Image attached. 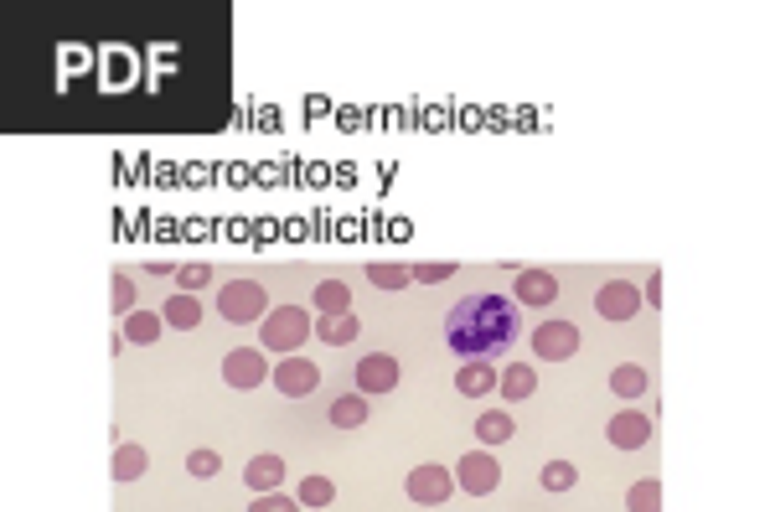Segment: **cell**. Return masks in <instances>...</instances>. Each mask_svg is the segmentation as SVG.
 Listing matches in <instances>:
<instances>
[{
	"label": "cell",
	"mask_w": 770,
	"mask_h": 512,
	"mask_svg": "<svg viewBox=\"0 0 770 512\" xmlns=\"http://www.w3.org/2000/svg\"><path fill=\"white\" fill-rule=\"evenodd\" d=\"M522 337V311L497 290H476L445 311V347L466 363H491Z\"/></svg>",
	"instance_id": "obj_1"
},
{
	"label": "cell",
	"mask_w": 770,
	"mask_h": 512,
	"mask_svg": "<svg viewBox=\"0 0 770 512\" xmlns=\"http://www.w3.org/2000/svg\"><path fill=\"white\" fill-rule=\"evenodd\" d=\"M305 337H311V321H305V311H300V306H274V311L264 316V342H259V347L290 357L295 347H305Z\"/></svg>",
	"instance_id": "obj_2"
},
{
	"label": "cell",
	"mask_w": 770,
	"mask_h": 512,
	"mask_svg": "<svg viewBox=\"0 0 770 512\" xmlns=\"http://www.w3.org/2000/svg\"><path fill=\"white\" fill-rule=\"evenodd\" d=\"M264 306H269V295H264L259 280H228V285H223V300H218L223 321H233V326L264 321Z\"/></svg>",
	"instance_id": "obj_3"
},
{
	"label": "cell",
	"mask_w": 770,
	"mask_h": 512,
	"mask_svg": "<svg viewBox=\"0 0 770 512\" xmlns=\"http://www.w3.org/2000/svg\"><path fill=\"white\" fill-rule=\"evenodd\" d=\"M455 487L471 492V497H491V492L502 487L497 456H486V450H466V456H460V466H455Z\"/></svg>",
	"instance_id": "obj_4"
},
{
	"label": "cell",
	"mask_w": 770,
	"mask_h": 512,
	"mask_svg": "<svg viewBox=\"0 0 770 512\" xmlns=\"http://www.w3.org/2000/svg\"><path fill=\"white\" fill-rule=\"evenodd\" d=\"M274 388H280V394L285 399H311L316 394V388H321V368L311 363V357H280V363H274Z\"/></svg>",
	"instance_id": "obj_5"
},
{
	"label": "cell",
	"mask_w": 770,
	"mask_h": 512,
	"mask_svg": "<svg viewBox=\"0 0 770 512\" xmlns=\"http://www.w3.org/2000/svg\"><path fill=\"white\" fill-rule=\"evenodd\" d=\"M404 492H409V502H419V507H440V502H450V492H455V476H450L445 466L429 461V466L409 471Z\"/></svg>",
	"instance_id": "obj_6"
},
{
	"label": "cell",
	"mask_w": 770,
	"mask_h": 512,
	"mask_svg": "<svg viewBox=\"0 0 770 512\" xmlns=\"http://www.w3.org/2000/svg\"><path fill=\"white\" fill-rule=\"evenodd\" d=\"M533 352L543 357V363H564V357L579 352V326H569V321H543V326H533Z\"/></svg>",
	"instance_id": "obj_7"
},
{
	"label": "cell",
	"mask_w": 770,
	"mask_h": 512,
	"mask_svg": "<svg viewBox=\"0 0 770 512\" xmlns=\"http://www.w3.org/2000/svg\"><path fill=\"white\" fill-rule=\"evenodd\" d=\"M223 383L228 388H264V352L259 347H233L223 357Z\"/></svg>",
	"instance_id": "obj_8"
},
{
	"label": "cell",
	"mask_w": 770,
	"mask_h": 512,
	"mask_svg": "<svg viewBox=\"0 0 770 512\" xmlns=\"http://www.w3.org/2000/svg\"><path fill=\"white\" fill-rule=\"evenodd\" d=\"M595 311H600L605 321H631V316L641 311V290H636L631 280H610V285H600V295H595Z\"/></svg>",
	"instance_id": "obj_9"
},
{
	"label": "cell",
	"mask_w": 770,
	"mask_h": 512,
	"mask_svg": "<svg viewBox=\"0 0 770 512\" xmlns=\"http://www.w3.org/2000/svg\"><path fill=\"white\" fill-rule=\"evenodd\" d=\"M357 388H362V399L367 394H388V388H398V363L388 352H367L362 363H357Z\"/></svg>",
	"instance_id": "obj_10"
},
{
	"label": "cell",
	"mask_w": 770,
	"mask_h": 512,
	"mask_svg": "<svg viewBox=\"0 0 770 512\" xmlns=\"http://www.w3.org/2000/svg\"><path fill=\"white\" fill-rule=\"evenodd\" d=\"M559 300V280L548 269H517V306H553Z\"/></svg>",
	"instance_id": "obj_11"
},
{
	"label": "cell",
	"mask_w": 770,
	"mask_h": 512,
	"mask_svg": "<svg viewBox=\"0 0 770 512\" xmlns=\"http://www.w3.org/2000/svg\"><path fill=\"white\" fill-rule=\"evenodd\" d=\"M646 440H652V419L636 414V409H621L610 419V445L615 450H641Z\"/></svg>",
	"instance_id": "obj_12"
},
{
	"label": "cell",
	"mask_w": 770,
	"mask_h": 512,
	"mask_svg": "<svg viewBox=\"0 0 770 512\" xmlns=\"http://www.w3.org/2000/svg\"><path fill=\"white\" fill-rule=\"evenodd\" d=\"M455 388H460L466 399H486V394H497V368H491V363H466V368L455 373Z\"/></svg>",
	"instance_id": "obj_13"
},
{
	"label": "cell",
	"mask_w": 770,
	"mask_h": 512,
	"mask_svg": "<svg viewBox=\"0 0 770 512\" xmlns=\"http://www.w3.org/2000/svg\"><path fill=\"white\" fill-rule=\"evenodd\" d=\"M243 481L264 497V492H280V481H285V461L280 456H254L249 471H243Z\"/></svg>",
	"instance_id": "obj_14"
},
{
	"label": "cell",
	"mask_w": 770,
	"mask_h": 512,
	"mask_svg": "<svg viewBox=\"0 0 770 512\" xmlns=\"http://www.w3.org/2000/svg\"><path fill=\"white\" fill-rule=\"evenodd\" d=\"M533 388H538V373H533L528 363H512L507 373H497V394H502L507 404H517V399H533Z\"/></svg>",
	"instance_id": "obj_15"
},
{
	"label": "cell",
	"mask_w": 770,
	"mask_h": 512,
	"mask_svg": "<svg viewBox=\"0 0 770 512\" xmlns=\"http://www.w3.org/2000/svg\"><path fill=\"white\" fill-rule=\"evenodd\" d=\"M357 331H362V321H357L352 311H342V316H321V321H316V337H321V342H331V347H347V342H357Z\"/></svg>",
	"instance_id": "obj_16"
},
{
	"label": "cell",
	"mask_w": 770,
	"mask_h": 512,
	"mask_svg": "<svg viewBox=\"0 0 770 512\" xmlns=\"http://www.w3.org/2000/svg\"><path fill=\"white\" fill-rule=\"evenodd\" d=\"M114 481H140L150 471V456H145V445H119L114 450V461H109Z\"/></svg>",
	"instance_id": "obj_17"
},
{
	"label": "cell",
	"mask_w": 770,
	"mask_h": 512,
	"mask_svg": "<svg viewBox=\"0 0 770 512\" xmlns=\"http://www.w3.org/2000/svg\"><path fill=\"white\" fill-rule=\"evenodd\" d=\"M311 306H321V316H342V311H352V290L342 280H321L311 290Z\"/></svg>",
	"instance_id": "obj_18"
},
{
	"label": "cell",
	"mask_w": 770,
	"mask_h": 512,
	"mask_svg": "<svg viewBox=\"0 0 770 512\" xmlns=\"http://www.w3.org/2000/svg\"><path fill=\"white\" fill-rule=\"evenodd\" d=\"M161 321H166V326H176V331H192V326L202 321V306H197V300H192V295H181V290H176V295L166 300V311H161Z\"/></svg>",
	"instance_id": "obj_19"
},
{
	"label": "cell",
	"mask_w": 770,
	"mask_h": 512,
	"mask_svg": "<svg viewBox=\"0 0 770 512\" xmlns=\"http://www.w3.org/2000/svg\"><path fill=\"white\" fill-rule=\"evenodd\" d=\"M161 331H166V321L156 316V311H135V316H125V331H119V337H125V342H156L161 337Z\"/></svg>",
	"instance_id": "obj_20"
},
{
	"label": "cell",
	"mask_w": 770,
	"mask_h": 512,
	"mask_svg": "<svg viewBox=\"0 0 770 512\" xmlns=\"http://www.w3.org/2000/svg\"><path fill=\"white\" fill-rule=\"evenodd\" d=\"M476 435H481L486 445H502V440L517 435V425H512V414H507V409H486V414L476 419Z\"/></svg>",
	"instance_id": "obj_21"
},
{
	"label": "cell",
	"mask_w": 770,
	"mask_h": 512,
	"mask_svg": "<svg viewBox=\"0 0 770 512\" xmlns=\"http://www.w3.org/2000/svg\"><path fill=\"white\" fill-rule=\"evenodd\" d=\"M331 425L336 430H357V425H367V399L362 394H342L331 404Z\"/></svg>",
	"instance_id": "obj_22"
},
{
	"label": "cell",
	"mask_w": 770,
	"mask_h": 512,
	"mask_svg": "<svg viewBox=\"0 0 770 512\" xmlns=\"http://www.w3.org/2000/svg\"><path fill=\"white\" fill-rule=\"evenodd\" d=\"M367 280H373L378 290H404V285H414V269L409 264H367Z\"/></svg>",
	"instance_id": "obj_23"
},
{
	"label": "cell",
	"mask_w": 770,
	"mask_h": 512,
	"mask_svg": "<svg viewBox=\"0 0 770 512\" xmlns=\"http://www.w3.org/2000/svg\"><path fill=\"white\" fill-rule=\"evenodd\" d=\"M610 394H621V399H641V394H646V373H641L636 363L610 368Z\"/></svg>",
	"instance_id": "obj_24"
},
{
	"label": "cell",
	"mask_w": 770,
	"mask_h": 512,
	"mask_svg": "<svg viewBox=\"0 0 770 512\" xmlns=\"http://www.w3.org/2000/svg\"><path fill=\"white\" fill-rule=\"evenodd\" d=\"M626 507H631V512H662V481H657V476L636 481V487L626 492Z\"/></svg>",
	"instance_id": "obj_25"
},
{
	"label": "cell",
	"mask_w": 770,
	"mask_h": 512,
	"mask_svg": "<svg viewBox=\"0 0 770 512\" xmlns=\"http://www.w3.org/2000/svg\"><path fill=\"white\" fill-rule=\"evenodd\" d=\"M295 502H300V507H331V502H336V487H331L326 476H305L300 492H295Z\"/></svg>",
	"instance_id": "obj_26"
},
{
	"label": "cell",
	"mask_w": 770,
	"mask_h": 512,
	"mask_svg": "<svg viewBox=\"0 0 770 512\" xmlns=\"http://www.w3.org/2000/svg\"><path fill=\"white\" fill-rule=\"evenodd\" d=\"M538 481H543V492H569L574 481H579V471H574L569 461H548V466L538 471Z\"/></svg>",
	"instance_id": "obj_27"
},
{
	"label": "cell",
	"mask_w": 770,
	"mask_h": 512,
	"mask_svg": "<svg viewBox=\"0 0 770 512\" xmlns=\"http://www.w3.org/2000/svg\"><path fill=\"white\" fill-rule=\"evenodd\" d=\"M181 295H197V290H207L212 285V264H181Z\"/></svg>",
	"instance_id": "obj_28"
},
{
	"label": "cell",
	"mask_w": 770,
	"mask_h": 512,
	"mask_svg": "<svg viewBox=\"0 0 770 512\" xmlns=\"http://www.w3.org/2000/svg\"><path fill=\"white\" fill-rule=\"evenodd\" d=\"M455 275V264H445V259H435V264H414V280L419 285H440V280H450Z\"/></svg>",
	"instance_id": "obj_29"
},
{
	"label": "cell",
	"mask_w": 770,
	"mask_h": 512,
	"mask_svg": "<svg viewBox=\"0 0 770 512\" xmlns=\"http://www.w3.org/2000/svg\"><path fill=\"white\" fill-rule=\"evenodd\" d=\"M187 471H192L197 481L218 476V456H212V450H192V456H187Z\"/></svg>",
	"instance_id": "obj_30"
},
{
	"label": "cell",
	"mask_w": 770,
	"mask_h": 512,
	"mask_svg": "<svg viewBox=\"0 0 770 512\" xmlns=\"http://www.w3.org/2000/svg\"><path fill=\"white\" fill-rule=\"evenodd\" d=\"M114 311L119 316H135V285L125 275H114Z\"/></svg>",
	"instance_id": "obj_31"
},
{
	"label": "cell",
	"mask_w": 770,
	"mask_h": 512,
	"mask_svg": "<svg viewBox=\"0 0 770 512\" xmlns=\"http://www.w3.org/2000/svg\"><path fill=\"white\" fill-rule=\"evenodd\" d=\"M249 512H295V502L290 497H280V492H264V497H254V507Z\"/></svg>",
	"instance_id": "obj_32"
},
{
	"label": "cell",
	"mask_w": 770,
	"mask_h": 512,
	"mask_svg": "<svg viewBox=\"0 0 770 512\" xmlns=\"http://www.w3.org/2000/svg\"><path fill=\"white\" fill-rule=\"evenodd\" d=\"M641 300H652V306H657V300H662V275H652V280H646V290H641Z\"/></svg>",
	"instance_id": "obj_33"
}]
</instances>
